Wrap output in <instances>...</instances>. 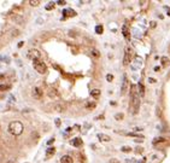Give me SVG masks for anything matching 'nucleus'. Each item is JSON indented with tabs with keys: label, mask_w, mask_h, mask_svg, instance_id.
<instances>
[{
	"label": "nucleus",
	"mask_w": 170,
	"mask_h": 163,
	"mask_svg": "<svg viewBox=\"0 0 170 163\" xmlns=\"http://www.w3.org/2000/svg\"><path fill=\"white\" fill-rule=\"evenodd\" d=\"M130 105L133 107V114H138L140 107V97L136 92L135 85H130Z\"/></svg>",
	"instance_id": "obj_1"
},
{
	"label": "nucleus",
	"mask_w": 170,
	"mask_h": 163,
	"mask_svg": "<svg viewBox=\"0 0 170 163\" xmlns=\"http://www.w3.org/2000/svg\"><path fill=\"white\" fill-rule=\"evenodd\" d=\"M9 132L12 135H21L23 132V124L20 121H13L9 124Z\"/></svg>",
	"instance_id": "obj_2"
},
{
	"label": "nucleus",
	"mask_w": 170,
	"mask_h": 163,
	"mask_svg": "<svg viewBox=\"0 0 170 163\" xmlns=\"http://www.w3.org/2000/svg\"><path fill=\"white\" fill-rule=\"evenodd\" d=\"M33 65H34V69L40 72V74H46L47 72V65L46 63H44L41 59H35L33 61Z\"/></svg>",
	"instance_id": "obj_3"
},
{
	"label": "nucleus",
	"mask_w": 170,
	"mask_h": 163,
	"mask_svg": "<svg viewBox=\"0 0 170 163\" xmlns=\"http://www.w3.org/2000/svg\"><path fill=\"white\" fill-rule=\"evenodd\" d=\"M41 57V52L39 50H35V48H31L27 52V58L28 59H31V61H35V59H40Z\"/></svg>",
	"instance_id": "obj_4"
},
{
	"label": "nucleus",
	"mask_w": 170,
	"mask_h": 163,
	"mask_svg": "<svg viewBox=\"0 0 170 163\" xmlns=\"http://www.w3.org/2000/svg\"><path fill=\"white\" fill-rule=\"evenodd\" d=\"M131 53H133L131 48H130V47H125L124 59H123V64H124V65H128V64L130 63V57H131Z\"/></svg>",
	"instance_id": "obj_5"
},
{
	"label": "nucleus",
	"mask_w": 170,
	"mask_h": 163,
	"mask_svg": "<svg viewBox=\"0 0 170 163\" xmlns=\"http://www.w3.org/2000/svg\"><path fill=\"white\" fill-rule=\"evenodd\" d=\"M129 87V82H128V77L127 75H123V81H122V86H121V93L124 94L127 92V89Z\"/></svg>",
	"instance_id": "obj_6"
},
{
	"label": "nucleus",
	"mask_w": 170,
	"mask_h": 163,
	"mask_svg": "<svg viewBox=\"0 0 170 163\" xmlns=\"http://www.w3.org/2000/svg\"><path fill=\"white\" fill-rule=\"evenodd\" d=\"M31 94H33V97L35 99H40L41 96H42V91H41L40 87H34L33 91H31Z\"/></svg>",
	"instance_id": "obj_7"
},
{
	"label": "nucleus",
	"mask_w": 170,
	"mask_h": 163,
	"mask_svg": "<svg viewBox=\"0 0 170 163\" xmlns=\"http://www.w3.org/2000/svg\"><path fill=\"white\" fill-rule=\"evenodd\" d=\"M47 94H48L50 98H55L57 96H58V91H57V88H54V87H51L47 91Z\"/></svg>",
	"instance_id": "obj_8"
},
{
	"label": "nucleus",
	"mask_w": 170,
	"mask_h": 163,
	"mask_svg": "<svg viewBox=\"0 0 170 163\" xmlns=\"http://www.w3.org/2000/svg\"><path fill=\"white\" fill-rule=\"evenodd\" d=\"M71 144H72V146H75V148H81L82 146V139L81 138H75L72 141H71Z\"/></svg>",
	"instance_id": "obj_9"
},
{
	"label": "nucleus",
	"mask_w": 170,
	"mask_h": 163,
	"mask_svg": "<svg viewBox=\"0 0 170 163\" xmlns=\"http://www.w3.org/2000/svg\"><path fill=\"white\" fill-rule=\"evenodd\" d=\"M60 163H74V161H72V157H71V156L65 155V156H63V157L60 158Z\"/></svg>",
	"instance_id": "obj_10"
},
{
	"label": "nucleus",
	"mask_w": 170,
	"mask_h": 163,
	"mask_svg": "<svg viewBox=\"0 0 170 163\" xmlns=\"http://www.w3.org/2000/svg\"><path fill=\"white\" fill-rule=\"evenodd\" d=\"M75 15H76V12H75V11H72V10H64L63 11V18H62V21L64 20V18L65 17H68V16H75Z\"/></svg>",
	"instance_id": "obj_11"
},
{
	"label": "nucleus",
	"mask_w": 170,
	"mask_h": 163,
	"mask_svg": "<svg viewBox=\"0 0 170 163\" xmlns=\"http://www.w3.org/2000/svg\"><path fill=\"white\" fill-rule=\"evenodd\" d=\"M138 87H139V97H140V98H142V97L145 96V87H144V83H142V82H140Z\"/></svg>",
	"instance_id": "obj_12"
},
{
	"label": "nucleus",
	"mask_w": 170,
	"mask_h": 163,
	"mask_svg": "<svg viewBox=\"0 0 170 163\" xmlns=\"http://www.w3.org/2000/svg\"><path fill=\"white\" fill-rule=\"evenodd\" d=\"M98 138H99V140H101V141H110V140H111V138H110L109 135L103 134V133L98 134Z\"/></svg>",
	"instance_id": "obj_13"
},
{
	"label": "nucleus",
	"mask_w": 170,
	"mask_h": 163,
	"mask_svg": "<svg viewBox=\"0 0 170 163\" xmlns=\"http://www.w3.org/2000/svg\"><path fill=\"white\" fill-rule=\"evenodd\" d=\"M54 153H55V149L52 148V146H50V148L46 150V156H47V157H51V156H53Z\"/></svg>",
	"instance_id": "obj_14"
},
{
	"label": "nucleus",
	"mask_w": 170,
	"mask_h": 163,
	"mask_svg": "<svg viewBox=\"0 0 170 163\" xmlns=\"http://www.w3.org/2000/svg\"><path fill=\"white\" fill-rule=\"evenodd\" d=\"M85 106H86L87 109H89V110H93V109H95L97 104H95V102H87Z\"/></svg>",
	"instance_id": "obj_15"
},
{
	"label": "nucleus",
	"mask_w": 170,
	"mask_h": 163,
	"mask_svg": "<svg viewBox=\"0 0 170 163\" xmlns=\"http://www.w3.org/2000/svg\"><path fill=\"white\" fill-rule=\"evenodd\" d=\"M99 94H100V89L99 88H94V89L90 91V96L92 97H98Z\"/></svg>",
	"instance_id": "obj_16"
},
{
	"label": "nucleus",
	"mask_w": 170,
	"mask_h": 163,
	"mask_svg": "<svg viewBox=\"0 0 170 163\" xmlns=\"http://www.w3.org/2000/svg\"><path fill=\"white\" fill-rule=\"evenodd\" d=\"M90 52H92V56H93L94 58H99V57H100V52H99L97 48H93Z\"/></svg>",
	"instance_id": "obj_17"
},
{
	"label": "nucleus",
	"mask_w": 170,
	"mask_h": 163,
	"mask_svg": "<svg viewBox=\"0 0 170 163\" xmlns=\"http://www.w3.org/2000/svg\"><path fill=\"white\" fill-rule=\"evenodd\" d=\"M55 111H58V112H62V111H64V105L63 104H57L55 105V109H54Z\"/></svg>",
	"instance_id": "obj_18"
},
{
	"label": "nucleus",
	"mask_w": 170,
	"mask_h": 163,
	"mask_svg": "<svg viewBox=\"0 0 170 163\" xmlns=\"http://www.w3.org/2000/svg\"><path fill=\"white\" fill-rule=\"evenodd\" d=\"M103 31H104L103 25H97V27H95V33H97V34H103Z\"/></svg>",
	"instance_id": "obj_19"
},
{
	"label": "nucleus",
	"mask_w": 170,
	"mask_h": 163,
	"mask_svg": "<svg viewBox=\"0 0 170 163\" xmlns=\"http://www.w3.org/2000/svg\"><path fill=\"white\" fill-rule=\"evenodd\" d=\"M158 143H165V139H164V138H156V139L153 140V144L156 145V144H158Z\"/></svg>",
	"instance_id": "obj_20"
},
{
	"label": "nucleus",
	"mask_w": 170,
	"mask_h": 163,
	"mask_svg": "<svg viewBox=\"0 0 170 163\" xmlns=\"http://www.w3.org/2000/svg\"><path fill=\"white\" fill-rule=\"evenodd\" d=\"M45 7H46V10H51V9H53V7H54V3H53V1H50Z\"/></svg>",
	"instance_id": "obj_21"
},
{
	"label": "nucleus",
	"mask_w": 170,
	"mask_h": 163,
	"mask_svg": "<svg viewBox=\"0 0 170 163\" xmlns=\"http://www.w3.org/2000/svg\"><path fill=\"white\" fill-rule=\"evenodd\" d=\"M10 89V85H0V91H7Z\"/></svg>",
	"instance_id": "obj_22"
},
{
	"label": "nucleus",
	"mask_w": 170,
	"mask_h": 163,
	"mask_svg": "<svg viewBox=\"0 0 170 163\" xmlns=\"http://www.w3.org/2000/svg\"><path fill=\"white\" fill-rule=\"evenodd\" d=\"M29 4H30L31 6H37V5L40 4V3L37 1V0H31V1H29Z\"/></svg>",
	"instance_id": "obj_23"
},
{
	"label": "nucleus",
	"mask_w": 170,
	"mask_h": 163,
	"mask_svg": "<svg viewBox=\"0 0 170 163\" xmlns=\"http://www.w3.org/2000/svg\"><path fill=\"white\" fill-rule=\"evenodd\" d=\"M123 34H124V36H127V38L129 36V35H128V28H127V25H125V24L123 25Z\"/></svg>",
	"instance_id": "obj_24"
},
{
	"label": "nucleus",
	"mask_w": 170,
	"mask_h": 163,
	"mask_svg": "<svg viewBox=\"0 0 170 163\" xmlns=\"http://www.w3.org/2000/svg\"><path fill=\"white\" fill-rule=\"evenodd\" d=\"M106 80H107L109 82H111V81L113 80V75H111V74H107V75H106Z\"/></svg>",
	"instance_id": "obj_25"
},
{
	"label": "nucleus",
	"mask_w": 170,
	"mask_h": 163,
	"mask_svg": "<svg viewBox=\"0 0 170 163\" xmlns=\"http://www.w3.org/2000/svg\"><path fill=\"white\" fill-rule=\"evenodd\" d=\"M123 118V114H116V120H122Z\"/></svg>",
	"instance_id": "obj_26"
},
{
	"label": "nucleus",
	"mask_w": 170,
	"mask_h": 163,
	"mask_svg": "<svg viewBox=\"0 0 170 163\" xmlns=\"http://www.w3.org/2000/svg\"><path fill=\"white\" fill-rule=\"evenodd\" d=\"M57 4H58V5H65V1H64V0H58Z\"/></svg>",
	"instance_id": "obj_27"
},
{
	"label": "nucleus",
	"mask_w": 170,
	"mask_h": 163,
	"mask_svg": "<svg viewBox=\"0 0 170 163\" xmlns=\"http://www.w3.org/2000/svg\"><path fill=\"white\" fill-rule=\"evenodd\" d=\"M166 62H168V58H166V57H163V58H162V63L165 65V64H166Z\"/></svg>",
	"instance_id": "obj_28"
},
{
	"label": "nucleus",
	"mask_w": 170,
	"mask_h": 163,
	"mask_svg": "<svg viewBox=\"0 0 170 163\" xmlns=\"http://www.w3.org/2000/svg\"><path fill=\"white\" fill-rule=\"evenodd\" d=\"M54 143V138H51L48 141H47V145H51V144H53Z\"/></svg>",
	"instance_id": "obj_29"
},
{
	"label": "nucleus",
	"mask_w": 170,
	"mask_h": 163,
	"mask_svg": "<svg viewBox=\"0 0 170 163\" xmlns=\"http://www.w3.org/2000/svg\"><path fill=\"white\" fill-rule=\"evenodd\" d=\"M122 151H124V152H127V151H130V148H128V146H124V148H122Z\"/></svg>",
	"instance_id": "obj_30"
},
{
	"label": "nucleus",
	"mask_w": 170,
	"mask_h": 163,
	"mask_svg": "<svg viewBox=\"0 0 170 163\" xmlns=\"http://www.w3.org/2000/svg\"><path fill=\"white\" fill-rule=\"evenodd\" d=\"M129 137H142V135H139V134H134V133H128Z\"/></svg>",
	"instance_id": "obj_31"
},
{
	"label": "nucleus",
	"mask_w": 170,
	"mask_h": 163,
	"mask_svg": "<svg viewBox=\"0 0 170 163\" xmlns=\"http://www.w3.org/2000/svg\"><path fill=\"white\" fill-rule=\"evenodd\" d=\"M148 82H156V80H155L153 77H150V79H148Z\"/></svg>",
	"instance_id": "obj_32"
},
{
	"label": "nucleus",
	"mask_w": 170,
	"mask_h": 163,
	"mask_svg": "<svg viewBox=\"0 0 170 163\" xmlns=\"http://www.w3.org/2000/svg\"><path fill=\"white\" fill-rule=\"evenodd\" d=\"M110 162H111V163H120V162H118L117 159H111Z\"/></svg>",
	"instance_id": "obj_33"
},
{
	"label": "nucleus",
	"mask_w": 170,
	"mask_h": 163,
	"mask_svg": "<svg viewBox=\"0 0 170 163\" xmlns=\"http://www.w3.org/2000/svg\"><path fill=\"white\" fill-rule=\"evenodd\" d=\"M55 124L59 126V124H60V121H59V120H55Z\"/></svg>",
	"instance_id": "obj_34"
},
{
	"label": "nucleus",
	"mask_w": 170,
	"mask_h": 163,
	"mask_svg": "<svg viewBox=\"0 0 170 163\" xmlns=\"http://www.w3.org/2000/svg\"><path fill=\"white\" fill-rule=\"evenodd\" d=\"M159 69H160V66H155V71H159Z\"/></svg>",
	"instance_id": "obj_35"
},
{
	"label": "nucleus",
	"mask_w": 170,
	"mask_h": 163,
	"mask_svg": "<svg viewBox=\"0 0 170 163\" xmlns=\"http://www.w3.org/2000/svg\"><path fill=\"white\" fill-rule=\"evenodd\" d=\"M7 163H15V162H13V161H9Z\"/></svg>",
	"instance_id": "obj_36"
},
{
	"label": "nucleus",
	"mask_w": 170,
	"mask_h": 163,
	"mask_svg": "<svg viewBox=\"0 0 170 163\" xmlns=\"http://www.w3.org/2000/svg\"><path fill=\"white\" fill-rule=\"evenodd\" d=\"M1 77H4V75H0V79H1Z\"/></svg>",
	"instance_id": "obj_37"
},
{
	"label": "nucleus",
	"mask_w": 170,
	"mask_h": 163,
	"mask_svg": "<svg viewBox=\"0 0 170 163\" xmlns=\"http://www.w3.org/2000/svg\"><path fill=\"white\" fill-rule=\"evenodd\" d=\"M168 15H170V10H169V11H168Z\"/></svg>",
	"instance_id": "obj_38"
}]
</instances>
